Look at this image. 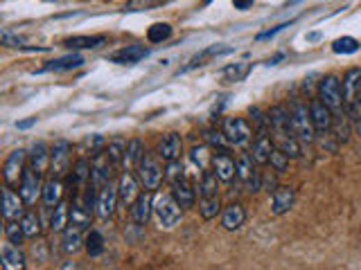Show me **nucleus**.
<instances>
[{
  "mask_svg": "<svg viewBox=\"0 0 361 270\" xmlns=\"http://www.w3.org/2000/svg\"><path fill=\"white\" fill-rule=\"evenodd\" d=\"M289 115H291V126H294L296 137L303 144H312L316 140V129H314L312 115H310V104H303L301 99L291 102L289 106Z\"/></svg>",
  "mask_w": 361,
  "mask_h": 270,
  "instance_id": "1",
  "label": "nucleus"
},
{
  "mask_svg": "<svg viewBox=\"0 0 361 270\" xmlns=\"http://www.w3.org/2000/svg\"><path fill=\"white\" fill-rule=\"evenodd\" d=\"M136 172H138V180H140V185L149 191H156L160 187V183L165 180V169H163V165H160L158 153L153 156V153L145 151L142 160L138 162Z\"/></svg>",
  "mask_w": 361,
  "mask_h": 270,
  "instance_id": "2",
  "label": "nucleus"
},
{
  "mask_svg": "<svg viewBox=\"0 0 361 270\" xmlns=\"http://www.w3.org/2000/svg\"><path fill=\"white\" fill-rule=\"evenodd\" d=\"M153 216H156L158 226L163 230H172L179 226L181 216H183V207L179 205V200H176L170 194H160L153 198Z\"/></svg>",
  "mask_w": 361,
  "mask_h": 270,
  "instance_id": "3",
  "label": "nucleus"
},
{
  "mask_svg": "<svg viewBox=\"0 0 361 270\" xmlns=\"http://www.w3.org/2000/svg\"><path fill=\"white\" fill-rule=\"evenodd\" d=\"M319 99L323 102L334 115L345 111V102H343V88H341V79L336 75H327L319 81Z\"/></svg>",
  "mask_w": 361,
  "mask_h": 270,
  "instance_id": "4",
  "label": "nucleus"
},
{
  "mask_svg": "<svg viewBox=\"0 0 361 270\" xmlns=\"http://www.w3.org/2000/svg\"><path fill=\"white\" fill-rule=\"evenodd\" d=\"M115 169H118V165L111 160L109 151H97L93 160H90V185L99 191L106 183H113Z\"/></svg>",
  "mask_w": 361,
  "mask_h": 270,
  "instance_id": "5",
  "label": "nucleus"
},
{
  "mask_svg": "<svg viewBox=\"0 0 361 270\" xmlns=\"http://www.w3.org/2000/svg\"><path fill=\"white\" fill-rule=\"evenodd\" d=\"M27 172V151L16 149L12 151L10 156L5 158V165H3V178L7 187H14L18 189V185L23 180V176Z\"/></svg>",
  "mask_w": 361,
  "mask_h": 270,
  "instance_id": "6",
  "label": "nucleus"
},
{
  "mask_svg": "<svg viewBox=\"0 0 361 270\" xmlns=\"http://www.w3.org/2000/svg\"><path fill=\"white\" fill-rule=\"evenodd\" d=\"M224 135L230 146H247L251 142L253 133H256V129H253L247 120L242 118H228L224 122Z\"/></svg>",
  "mask_w": 361,
  "mask_h": 270,
  "instance_id": "7",
  "label": "nucleus"
},
{
  "mask_svg": "<svg viewBox=\"0 0 361 270\" xmlns=\"http://www.w3.org/2000/svg\"><path fill=\"white\" fill-rule=\"evenodd\" d=\"M88 183H90V162L86 158L75 160L71 172L66 176V189L71 191L73 196H79L82 191L88 187Z\"/></svg>",
  "mask_w": 361,
  "mask_h": 270,
  "instance_id": "8",
  "label": "nucleus"
},
{
  "mask_svg": "<svg viewBox=\"0 0 361 270\" xmlns=\"http://www.w3.org/2000/svg\"><path fill=\"white\" fill-rule=\"evenodd\" d=\"M71 172V142L55 140L50 146V174L57 178H66Z\"/></svg>",
  "mask_w": 361,
  "mask_h": 270,
  "instance_id": "9",
  "label": "nucleus"
},
{
  "mask_svg": "<svg viewBox=\"0 0 361 270\" xmlns=\"http://www.w3.org/2000/svg\"><path fill=\"white\" fill-rule=\"evenodd\" d=\"M341 88H343L345 111H350V108L361 104V68H350V70L343 75Z\"/></svg>",
  "mask_w": 361,
  "mask_h": 270,
  "instance_id": "10",
  "label": "nucleus"
},
{
  "mask_svg": "<svg viewBox=\"0 0 361 270\" xmlns=\"http://www.w3.org/2000/svg\"><path fill=\"white\" fill-rule=\"evenodd\" d=\"M266 115H269V122H271L273 140H278V137H291V135H296V133H294V126H291L289 108H285V106H271V108H269Z\"/></svg>",
  "mask_w": 361,
  "mask_h": 270,
  "instance_id": "11",
  "label": "nucleus"
},
{
  "mask_svg": "<svg viewBox=\"0 0 361 270\" xmlns=\"http://www.w3.org/2000/svg\"><path fill=\"white\" fill-rule=\"evenodd\" d=\"M120 203V196H118V185L113 183H106L102 189L97 191V198H95V212L99 219H111L115 207Z\"/></svg>",
  "mask_w": 361,
  "mask_h": 270,
  "instance_id": "12",
  "label": "nucleus"
},
{
  "mask_svg": "<svg viewBox=\"0 0 361 270\" xmlns=\"http://www.w3.org/2000/svg\"><path fill=\"white\" fill-rule=\"evenodd\" d=\"M18 194L23 196V200H25L27 207L36 205V200L41 198V194H43L41 176H38L36 172H32L29 167H27V172H25V176H23V180L18 185Z\"/></svg>",
  "mask_w": 361,
  "mask_h": 270,
  "instance_id": "13",
  "label": "nucleus"
},
{
  "mask_svg": "<svg viewBox=\"0 0 361 270\" xmlns=\"http://www.w3.org/2000/svg\"><path fill=\"white\" fill-rule=\"evenodd\" d=\"M25 200L18 194V191H14V187H7L3 189V219L5 221H21L23 214H25Z\"/></svg>",
  "mask_w": 361,
  "mask_h": 270,
  "instance_id": "14",
  "label": "nucleus"
},
{
  "mask_svg": "<svg viewBox=\"0 0 361 270\" xmlns=\"http://www.w3.org/2000/svg\"><path fill=\"white\" fill-rule=\"evenodd\" d=\"M140 180L138 176H134L132 172H125L118 180V196H120V205L132 207L136 203V198L140 196Z\"/></svg>",
  "mask_w": 361,
  "mask_h": 270,
  "instance_id": "15",
  "label": "nucleus"
},
{
  "mask_svg": "<svg viewBox=\"0 0 361 270\" xmlns=\"http://www.w3.org/2000/svg\"><path fill=\"white\" fill-rule=\"evenodd\" d=\"M210 167H212V172L219 176V180H221V183H233V180H235L237 162L228 156V151H226V149H221V151L214 153L212 160H210Z\"/></svg>",
  "mask_w": 361,
  "mask_h": 270,
  "instance_id": "16",
  "label": "nucleus"
},
{
  "mask_svg": "<svg viewBox=\"0 0 361 270\" xmlns=\"http://www.w3.org/2000/svg\"><path fill=\"white\" fill-rule=\"evenodd\" d=\"M310 115H312V122H314V129L316 133H327L332 131V122H334V113L321 102V99H312L310 102Z\"/></svg>",
  "mask_w": 361,
  "mask_h": 270,
  "instance_id": "17",
  "label": "nucleus"
},
{
  "mask_svg": "<svg viewBox=\"0 0 361 270\" xmlns=\"http://www.w3.org/2000/svg\"><path fill=\"white\" fill-rule=\"evenodd\" d=\"M129 210H132V219L136 226H147V221L153 214V191L149 189L140 191V196L136 198V203Z\"/></svg>",
  "mask_w": 361,
  "mask_h": 270,
  "instance_id": "18",
  "label": "nucleus"
},
{
  "mask_svg": "<svg viewBox=\"0 0 361 270\" xmlns=\"http://www.w3.org/2000/svg\"><path fill=\"white\" fill-rule=\"evenodd\" d=\"M296 203V189L289 187V185H278V189L273 191L271 198V214L273 216H282L287 214Z\"/></svg>",
  "mask_w": 361,
  "mask_h": 270,
  "instance_id": "19",
  "label": "nucleus"
},
{
  "mask_svg": "<svg viewBox=\"0 0 361 270\" xmlns=\"http://www.w3.org/2000/svg\"><path fill=\"white\" fill-rule=\"evenodd\" d=\"M27 167L38 176H45L50 172V149L43 142H36L27 153Z\"/></svg>",
  "mask_w": 361,
  "mask_h": 270,
  "instance_id": "20",
  "label": "nucleus"
},
{
  "mask_svg": "<svg viewBox=\"0 0 361 270\" xmlns=\"http://www.w3.org/2000/svg\"><path fill=\"white\" fill-rule=\"evenodd\" d=\"M273 149H275V142L271 133H256V140L251 144V156L256 160V165H269V158H271Z\"/></svg>",
  "mask_w": 361,
  "mask_h": 270,
  "instance_id": "21",
  "label": "nucleus"
},
{
  "mask_svg": "<svg viewBox=\"0 0 361 270\" xmlns=\"http://www.w3.org/2000/svg\"><path fill=\"white\" fill-rule=\"evenodd\" d=\"M158 158L163 162H174L181 158L183 153V140L179 133H167L163 135V140L158 142Z\"/></svg>",
  "mask_w": 361,
  "mask_h": 270,
  "instance_id": "22",
  "label": "nucleus"
},
{
  "mask_svg": "<svg viewBox=\"0 0 361 270\" xmlns=\"http://www.w3.org/2000/svg\"><path fill=\"white\" fill-rule=\"evenodd\" d=\"M244 221H247V210H244L242 203H230L221 210V228L228 230V232L240 230Z\"/></svg>",
  "mask_w": 361,
  "mask_h": 270,
  "instance_id": "23",
  "label": "nucleus"
},
{
  "mask_svg": "<svg viewBox=\"0 0 361 270\" xmlns=\"http://www.w3.org/2000/svg\"><path fill=\"white\" fill-rule=\"evenodd\" d=\"M84 239H86V234H84V228L71 223V226H68L64 232H61V250H64V254L79 252L84 248Z\"/></svg>",
  "mask_w": 361,
  "mask_h": 270,
  "instance_id": "24",
  "label": "nucleus"
},
{
  "mask_svg": "<svg viewBox=\"0 0 361 270\" xmlns=\"http://www.w3.org/2000/svg\"><path fill=\"white\" fill-rule=\"evenodd\" d=\"M0 264H3L5 270H23L25 268V254L21 252L16 243L7 241L0 248Z\"/></svg>",
  "mask_w": 361,
  "mask_h": 270,
  "instance_id": "25",
  "label": "nucleus"
},
{
  "mask_svg": "<svg viewBox=\"0 0 361 270\" xmlns=\"http://www.w3.org/2000/svg\"><path fill=\"white\" fill-rule=\"evenodd\" d=\"M64 189H66L64 178L50 176V178L43 183V194H41L43 205L50 207V210H52V207H55L57 203H61V200H64Z\"/></svg>",
  "mask_w": 361,
  "mask_h": 270,
  "instance_id": "26",
  "label": "nucleus"
},
{
  "mask_svg": "<svg viewBox=\"0 0 361 270\" xmlns=\"http://www.w3.org/2000/svg\"><path fill=\"white\" fill-rule=\"evenodd\" d=\"M147 54H149V50L145 48V45H127V48L111 54V61L113 64H120V66H134L140 59L147 57Z\"/></svg>",
  "mask_w": 361,
  "mask_h": 270,
  "instance_id": "27",
  "label": "nucleus"
},
{
  "mask_svg": "<svg viewBox=\"0 0 361 270\" xmlns=\"http://www.w3.org/2000/svg\"><path fill=\"white\" fill-rule=\"evenodd\" d=\"M228 52H233V48H226V45H210V48H206V50H201L199 54H195V57L190 59V64L183 68V72L195 70V68H201V66L208 64L210 59L221 57V54H228Z\"/></svg>",
  "mask_w": 361,
  "mask_h": 270,
  "instance_id": "28",
  "label": "nucleus"
},
{
  "mask_svg": "<svg viewBox=\"0 0 361 270\" xmlns=\"http://www.w3.org/2000/svg\"><path fill=\"white\" fill-rule=\"evenodd\" d=\"M68 226H71V203H68V200H61V203L52 207L50 230L52 232H64Z\"/></svg>",
  "mask_w": 361,
  "mask_h": 270,
  "instance_id": "29",
  "label": "nucleus"
},
{
  "mask_svg": "<svg viewBox=\"0 0 361 270\" xmlns=\"http://www.w3.org/2000/svg\"><path fill=\"white\" fill-rule=\"evenodd\" d=\"M172 196L179 200V205L183 207V210H188V207H195L197 191H195V187H192V185L186 178L172 183Z\"/></svg>",
  "mask_w": 361,
  "mask_h": 270,
  "instance_id": "30",
  "label": "nucleus"
},
{
  "mask_svg": "<svg viewBox=\"0 0 361 270\" xmlns=\"http://www.w3.org/2000/svg\"><path fill=\"white\" fill-rule=\"evenodd\" d=\"M145 144L138 140V137H132V140L127 142V151H125V160H122V169L125 172H136V167H138V162L142 160L145 156Z\"/></svg>",
  "mask_w": 361,
  "mask_h": 270,
  "instance_id": "31",
  "label": "nucleus"
},
{
  "mask_svg": "<svg viewBox=\"0 0 361 270\" xmlns=\"http://www.w3.org/2000/svg\"><path fill=\"white\" fill-rule=\"evenodd\" d=\"M355 129L352 126V120H350V115L348 113H336L334 115V122H332V135H334V140L336 142H348L350 140V131Z\"/></svg>",
  "mask_w": 361,
  "mask_h": 270,
  "instance_id": "32",
  "label": "nucleus"
},
{
  "mask_svg": "<svg viewBox=\"0 0 361 270\" xmlns=\"http://www.w3.org/2000/svg\"><path fill=\"white\" fill-rule=\"evenodd\" d=\"M82 66H84V57H79V54H66V57H61V59L48 61L43 70L68 72V70H75V68H82Z\"/></svg>",
  "mask_w": 361,
  "mask_h": 270,
  "instance_id": "33",
  "label": "nucleus"
},
{
  "mask_svg": "<svg viewBox=\"0 0 361 270\" xmlns=\"http://www.w3.org/2000/svg\"><path fill=\"white\" fill-rule=\"evenodd\" d=\"M106 36H71L66 38L64 45L71 50H95L99 45H104Z\"/></svg>",
  "mask_w": 361,
  "mask_h": 270,
  "instance_id": "34",
  "label": "nucleus"
},
{
  "mask_svg": "<svg viewBox=\"0 0 361 270\" xmlns=\"http://www.w3.org/2000/svg\"><path fill=\"white\" fill-rule=\"evenodd\" d=\"M219 176L212 169H206L201 174V185H199V194L201 196H219Z\"/></svg>",
  "mask_w": 361,
  "mask_h": 270,
  "instance_id": "35",
  "label": "nucleus"
},
{
  "mask_svg": "<svg viewBox=\"0 0 361 270\" xmlns=\"http://www.w3.org/2000/svg\"><path fill=\"white\" fill-rule=\"evenodd\" d=\"M235 162H237L235 178L240 180L242 185H247V183H249V178H251V174L256 172V160H253L251 153H242V156L237 158Z\"/></svg>",
  "mask_w": 361,
  "mask_h": 270,
  "instance_id": "36",
  "label": "nucleus"
},
{
  "mask_svg": "<svg viewBox=\"0 0 361 270\" xmlns=\"http://www.w3.org/2000/svg\"><path fill=\"white\" fill-rule=\"evenodd\" d=\"M219 212H221L219 196H201V200H199V214H201L203 221L217 219Z\"/></svg>",
  "mask_w": 361,
  "mask_h": 270,
  "instance_id": "37",
  "label": "nucleus"
},
{
  "mask_svg": "<svg viewBox=\"0 0 361 270\" xmlns=\"http://www.w3.org/2000/svg\"><path fill=\"white\" fill-rule=\"evenodd\" d=\"M84 250H86L88 257H93V259L104 252V239L97 230H88L86 232V239H84Z\"/></svg>",
  "mask_w": 361,
  "mask_h": 270,
  "instance_id": "38",
  "label": "nucleus"
},
{
  "mask_svg": "<svg viewBox=\"0 0 361 270\" xmlns=\"http://www.w3.org/2000/svg\"><path fill=\"white\" fill-rule=\"evenodd\" d=\"M172 25L170 23H153V25L147 29V41L149 43H165L172 38Z\"/></svg>",
  "mask_w": 361,
  "mask_h": 270,
  "instance_id": "39",
  "label": "nucleus"
},
{
  "mask_svg": "<svg viewBox=\"0 0 361 270\" xmlns=\"http://www.w3.org/2000/svg\"><path fill=\"white\" fill-rule=\"evenodd\" d=\"M275 142V146H278L280 151H285L287 156L291 158V160H296V158H301V140H298L296 135H291V137H278V140H273Z\"/></svg>",
  "mask_w": 361,
  "mask_h": 270,
  "instance_id": "40",
  "label": "nucleus"
},
{
  "mask_svg": "<svg viewBox=\"0 0 361 270\" xmlns=\"http://www.w3.org/2000/svg\"><path fill=\"white\" fill-rule=\"evenodd\" d=\"M21 226H23V230H25L27 239H36L38 234H41V221H38V216L32 210H27L25 214H23Z\"/></svg>",
  "mask_w": 361,
  "mask_h": 270,
  "instance_id": "41",
  "label": "nucleus"
},
{
  "mask_svg": "<svg viewBox=\"0 0 361 270\" xmlns=\"http://www.w3.org/2000/svg\"><path fill=\"white\" fill-rule=\"evenodd\" d=\"M5 239L16 245L25 241L27 237H25V230L21 226V221H5Z\"/></svg>",
  "mask_w": 361,
  "mask_h": 270,
  "instance_id": "42",
  "label": "nucleus"
},
{
  "mask_svg": "<svg viewBox=\"0 0 361 270\" xmlns=\"http://www.w3.org/2000/svg\"><path fill=\"white\" fill-rule=\"evenodd\" d=\"M289 156L285 151H280L278 146L271 151V158H269V165H271V172H275V174H285L287 169H289Z\"/></svg>",
  "mask_w": 361,
  "mask_h": 270,
  "instance_id": "43",
  "label": "nucleus"
},
{
  "mask_svg": "<svg viewBox=\"0 0 361 270\" xmlns=\"http://www.w3.org/2000/svg\"><path fill=\"white\" fill-rule=\"evenodd\" d=\"M332 50L336 54H355L359 50V41L352 36H343V38H336L332 43Z\"/></svg>",
  "mask_w": 361,
  "mask_h": 270,
  "instance_id": "44",
  "label": "nucleus"
},
{
  "mask_svg": "<svg viewBox=\"0 0 361 270\" xmlns=\"http://www.w3.org/2000/svg\"><path fill=\"white\" fill-rule=\"evenodd\" d=\"M106 151H109L111 160L115 162L118 167H122V160H125V151H127V142L120 140V137H115V140L109 142V146H106Z\"/></svg>",
  "mask_w": 361,
  "mask_h": 270,
  "instance_id": "45",
  "label": "nucleus"
},
{
  "mask_svg": "<svg viewBox=\"0 0 361 270\" xmlns=\"http://www.w3.org/2000/svg\"><path fill=\"white\" fill-rule=\"evenodd\" d=\"M249 72H251V64H235L224 68V77L228 81H242Z\"/></svg>",
  "mask_w": 361,
  "mask_h": 270,
  "instance_id": "46",
  "label": "nucleus"
},
{
  "mask_svg": "<svg viewBox=\"0 0 361 270\" xmlns=\"http://www.w3.org/2000/svg\"><path fill=\"white\" fill-rule=\"evenodd\" d=\"M206 142H208L210 146H214V149H226L228 146V140H226V135H224V131H206Z\"/></svg>",
  "mask_w": 361,
  "mask_h": 270,
  "instance_id": "47",
  "label": "nucleus"
},
{
  "mask_svg": "<svg viewBox=\"0 0 361 270\" xmlns=\"http://www.w3.org/2000/svg\"><path fill=\"white\" fill-rule=\"evenodd\" d=\"M181 178H186L183 176V167H181V162L179 160H174V162H165V180H170L176 183V180H181Z\"/></svg>",
  "mask_w": 361,
  "mask_h": 270,
  "instance_id": "48",
  "label": "nucleus"
},
{
  "mask_svg": "<svg viewBox=\"0 0 361 270\" xmlns=\"http://www.w3.org/2000/svg\"><path fill=\"white\" fill-rule=\"evenodd\" d=\"M3 45L5 48H16V50H43V48H29L21 36H14L10 32H3Z\"/></svg>",
  "mask_w": 361,
  "mask_h": 270,
  "instance_id": "49",
  "label": "nucleus"
},
{
  "mask_svg": "<svg viewBox=\"0 0 361 270\" xmlns=\"http://www.w3.org/2000/svg\"><path fill=\"white\" fill-rule=\"evenodd\" d=\"M262 183H264V174L256 167V172L251 174V178H249L247 185H244V189H247L249 194H258V191L262 189Z\"/></svg>",
  "mask_w": 361,
  "mask_h": 270,
  "instance_id": "50",
  "label": "nucleus"
},
{
  "mask_svg": "<svg viewBox=\"0 0 361 270\" xmlns=\"http://www.w3.org/2000/svg\"><path fill=\"white\" fill-rule=\"evenodd\" d=\"M190 156H192V160H195L197 165H199V169H201V172H206V169H208V160H212V156H210V158L206 156V149H203V146H195Z\"/></svg>",
  "mask_w": 361,
  "mask_h": 270,
  "instance_id": "51",
  "label": "nucleus"
},
{
  "mask_svg": "<svg viewBox=\"0 0 361 270\" xmlns=\"http://www.w3.org/2000/svg\"><path fill=\"white\" fill-rule=\"evenodd\" d=\"M285 27H289V23H282V25H278V27H271L269 32H262V34H258V41H264V38H271V36H275L278 32H282Z\"/></svg>",
  "mask_w": 361,
  "mask_h": 270,
  "instance_id": "52",
  "label": "nucleus"
},
{
  "mask_svg": "<svg viewBox=\"0 0 361 270\" xmlns=\"http://www.w3.org/2000/svg\"><path fill=\"white\" fill-rule=\"evenodd\" d=\"M262 189H266L269 194H273L278 189V183H275V176H264V183H262Z\"/></svg>",
  "mask_w": 361,
  "mask_h": 270,
  "instance_id": "53",
  "label": "nucleus"
},
{
  "mask_svg": "<svg viewBox=\"0 0 361 270\" xmlns=\"http://www.w3.org/2000/svg\"><path fill=\"white\" fill-rule=\"evenodd\" d=\"M253 3H256V0H233L235 10H240V12H247V10H251Z\"/></svg>",
  "mask_w": 361,
  "mask_h": 270,
  "instance_id": "54",
  "label": "nucleus"
},
{
  "mask_svg": "<svg viewBox=\"0 0 361 270\" xmlns=\"http://www.w3.org/2000/svg\"><path fill=\"white\" fill-rule=\"evenodd\" d=\"M34 124H36V118H29V120L16 122V129H18V131H27V129H32Z\"/></svg>",
  "mask_w": 361,
  "mask_h": 270,
  "instance_id": "55",
  "label": "nucleus"
},
{
  "mask_svg": "<svg viewBox=\"0 0 361 270\" xmlns=\"http://www.w3.org/2000/svg\"><path fill=\"white\" fill-rule=\"evenodd\" d=\"M289 3H291V5H294V3H298V0H289Z\"/></svg>",
  "mask_w": 361,
  "mask_h": 270,
  "instance_id": "56",
  "label": "nucleus"
}]
</instances>
